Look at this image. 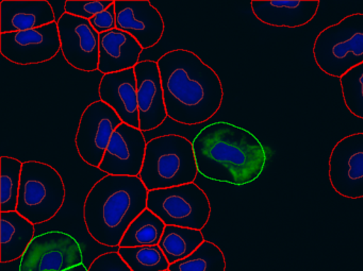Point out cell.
<instances>
[{
    "label": "cell",
    "mask_w": 363,
    "mask_h": 271,
    "mask_svg": "<svg viewBox=\"0 0 363 271\" xmlns=\"http://www.w3.org/2000/svg\"><path fill=\"white\" fill-rule=\"evenodd\" d=\"M57 23L65 61L78 71H99V33L90 21L63 13Z\"/></svg>",
    "instance_id": "7c38bea8"
},
{
    "label": "cell",
    "mask_w": 363,
    "mask_h": 271,
    "mask_svg": "<svg viewBox=\"0 0 363 271\" xmlns=\"http://www.w3.org/2000/svg\"><path fill=\"white\" fill-rule=\"evenodd\" d=\"M0 211L16 212L18 209L23 162L11 156L0 158Z\"/></svg>",
    "instance_id": "603a6c76"
},
{
    "label": "cell",
    "mask_w": 363,
    "mask_h": 271,
    "mask_svg": "<svg viewBox=\"0 0 363 271\" xmlns=\"http://www.w3.org/2000/svg\"><path fill=\"white\" fill-rule=\"evenodd\" d=\"M148 190L140 177L109 175L94 184L84 205L89 234L107 247H120L131 222L147 209Z\"/></svg>",
    "instance_id": "3957f363"
},
{
    "label": "cell",
    "mask_w": 363,
    "mask_h": 271,
    "mask_svg": "<svg viewBox=\"0 0 363 271\" xmlns=\"http://www.w3.org/2000/svg\"><path fill=\"white\" fill-rule=\"evenodd\" d=\"M113 0H67L65 12L90 21L113 5Z\"/></svg>",
    "instance_id": "4316f807"
},
{
    "label": "cell",
    "mask_w": 363,
    "mask_h": 271,
    "mask_svg": "<svg viewBox=\"0 0 363 271\" xmlns=\"http://www.w3.org/2000/svg\"><path fill=\"white\" fill-rule=\"evenodd\" d=\"M99 94L101 100L120 116L123 124L140 129L135 69L104 75L99 84Z\"/></svg>",
    "instance_id": "2e32d148"
},
{
    "label": "cell",
    "mask_w": 363,
    "mask_h": 271,
    "mask_svg": "<svg viewBox=\"0 0 363 271\" xmlns=\"http://www.w3.org/2000/svg\"><path fill=\"white\" fill-rule=\"evenodd\" d=\"M123 124L120 116L104 101L90 103L80 117L76 148L82 161L99 168L114 131Z\"/></svg>",
    "instance_id": "9c48e42d"
},
{
    "label": "cell",
    "mask_w": 363,
    "mask_h": 271,
    "mask_svg": "<svg viewBox=\"0 0 363 271\" xmlns=\"http://www.w3.org/2000/svg\"><path fill=\"white\" fill-rule=\"evenodd\" d=\"M35 233V224L18 211L0 213V262L6 264L22 258Z\"/></svg>",
    "instance_id": "ffe728a7"
},
{
    "label": "cell",
    "mask_w": 363,
    "mask_h": 271,
    "mask_svg": "<svg viewBox=\"0 0 363 271\" xmlns=\"http://www.w3.org/2000/svg\"><path fill=\"white\" fill-rule=\"evenodd\" d=\"M203 241L205 237L201 231L167 226L158 246L167 256L169 264H174L194 253Z\"/></svg>",
    "instance_id": "44dd1931"
},
{
    "label": "cell",
    "mask_w": 363,
    "mask_h": 271,
    "mask_svg": "<svg viewBox=\"0 0 363 271\" xmlns=\"http://www.w3.org/2000/svg\"><path fill=\"white\" fill-rule=\"evenodd\" d=\"M331 188L347 199L363 198V132L340 139L328 160Z\"/></svg>",
    "instance_id": "30bf717a"
},
{
    "label": "cell",
    "mask_w": 363,
    "mask_h": 271,
    "mask_svg": "<svg viewBox=\"0 0 363 271\" xmlns=\"http://www.w3.org/2000/svg\"><path fill=\"white\" fill-rule=\"evenodd\" d=\"M146 146L143 131L122 124L114 131L99 169L109 175L139 177Z\"/></svg>",
    "instance_id": "4fadbf2b"
},
{
    "label": "cell",
    "mask_w": 363,
    "mask_h": 271,
    "mask_svg": "<svg viewBox=\"0 0 363 271\" xmlns=\"http://www.w3.org/2000/svg\"><path fill=\"white\" fill-rule=\"evenodd\" d=\"M137 79L140 130L146 132L160 127L167 116L158 63L140 61L135 67Z\"/></svg>",
    "instance_id": "9a60e30c"
},
{
    "label": "cell",
    "mask_w": 363,
    "mask_h": 271,
    "mask_svg": "<svg viewBox=\"0 0 363 271\" xmlns=\"http://www.w3.org/2000/svg\"><path fill=\"white\" fill-rule=\"evenodd\" d=\"M314 61L330 77L341 78L363 63V13H354L323 29L313 44Z\"/></svg>",
    "instance_id": "5b68a950"
},
{
    "label": "cell",
    "mask_w": 363,
    "mask_h": 271,
    "mask_svg": "<svg viewBox=\"0 0 363 271\" xmlns=\"http://www.w3.org/2000/svg\"><path fill=\"white\" fill-rule=\"evenodd\" d=\"M67 271H89V269L86 268V265L82 264L79 266L74 267V268L69 269V270Z\"/></svg>",
    "instance_id": "f546056e"
},
{
    "label": "cell",
    "mask_w": 363,
    "mask_h": 271,
    "mask_svg": "<svg viewBox=\"0 0 363 271\" xmlns=\"http://www.w3.org/2000/svg\"><path fill=\"white\" fill-rule=\"evenodd\" d=\"M118 252L133 271H167L171 265L159 246L118 248Z\"/></svg>",
    "instance_id": "d4e9b609"
},
{
    "label": "cell",
    "mask_w": 363,
    "mask_h": 271,
    "mask_svg": "<svg viewBox=\"0 0 363 271\" xmlns=\"http://www.w3.org/2000/svg\"><path fill=\"white\" fill-rule=\"evenodd\" d=\"M65 200V186L60 173L39 161L23 163L18 209L33 224L52 219Z\"/></svg>",
    "instance_id": "8992f818"
},
{
    "label": "cell",
    "mask_w": 363,
    "mask_h": 271,
    "mask_svg": "<svg viewBox=\"0 0 363 271\" xmlns=\"http://www.w3.org/2000/svg\"><path fill=\"white\" fill-rule=\"evenodd\" d=\"M157 63L171 120L195 126L218 113L224 99L222 81L197 54L190 50H172Z\"/></svg>",
    "instance_id": "6da1fadb"
},
{
    "label": "cell",
    "mask_w": 363,
    "mask_h": 271,
    "mask_svg": "<svg viewBox=\"0 0 363 271\" xmlns=\"http://www.w3.org/2000/svg\"><path fill=\"white\" fill-rule=\"evenodd\" d=\"M197 173L193 144L186 137L167 134L148 142L139 175L148 192L194 183Z\"/></svg>",
    "instance_id": "277c9868"
},
{
    "label": "cell",
    "mask_w": 363,
    "mask_h": 271,
    "mask_svg": "<svg viewBox=\"0 0 363 271\" xmlns=\"http://www.w3.org/2000/svg\"><path fill=\"white\" fill-rule=\"evenodd\" d=\"M197 171L206 179L243 186L256 181L267 160V150L250 131L216 122L193 139Z\"/></svg>",
    "instance_id": "7a4b0ae2"
},
{
    "label": "cell",
    "mask_w": 363,
    "mask_h": 271,
    "mask_svg": "<svg viewBox=\"0 0 363 271\" xmlns=\"http://www.w3.org/2000/svg\"><path fill=\"white\" fill-rule=\"evenodd\" d=\"M88 269L89 271H133L118 252H108L97 256Z\"/></svg>",
    "instance_id": "83f0119b"
},
{
    "label": "cell",
    "mask_w": 363,
    "mask_h": 271,
    "mask_svg": "<svg viewBox=\"0 0 363 271\" xmlns=\"http://www.w3.org/2000/svg\"><path fill=\"white\" fill-rule=\"evenodd\" d=\"M61 50L58 23L41 28L0 35V52L18 65L41 64L54 59Z\"/></svg>",
    "instance_id": "8fae6325"
},
{
    "label": "cell",
    "mask_w": 363,
    "mask_h": 271,
    "mask_svg": "<svg viewBox=\"0 0 363 271\" xmlns=\"http://www.w3.org/2000/svg\"><path fill=\"white\" fill-rule=\"evenodd\" d=\"M345 107L354 117L363 120V63L339 78Z\"/></svg>",
    "instance_id": "484cf974"
},
{
    "label": "cell",
    "mask_w": 363,
    "mask_h": 271,
    "mask_svg": "<svg viewBox=\"0 0 363 271\" xmlns=\"http://www.w3.org/2000/svg\"><path fill=\"white\" fill-rule=\"evenodd\" d=\"M169 270L226 271V260L222 250L216 243L205 241L194 253L169 265Z\"/></svg>",
    "instance_id": "cb8c5ba5"
},
{
    "label": "cell",
    "mask_w": 363,
    "mask_h": 271,
    "mask_svg": "<svg viewBox=\"0 0 363 271\" xmlns=\"http://www.w3.org/2000/svg\"><path fill=\"white\" fill-rule=\"evenodd\" d=\"M116 28L133 35L143 50L154 47L164 33L160 12L148 0H114Z\"/></svg>",
    "instance_id": "5bb4252c"
},
{
    "label": "cell",
    "mask_w": 363,
    "mask_h": 271,
    "mask_svg": "<svg viewBox=\"0 0 363 271\" xmlns=\"http://www.w3.org/2000/svg\"><path fill=\"white\" fill-rule=\"evenodd\" d=\"M318 0H252V11L263 24L278 28H299L311 23Z\"/></svg>",
    "instance_id": "e0dca14e"
},
{
    "label": "cell",
    "mask_w": 363,
    "mask_h": 271,
    "mask_svg": "<svg viewBox=\"0 0 363 271\" xmlns=\"http://www.w3.org/2000/svg\"><path fill=\"white\" fill-rule=\"evenodd\" d=\"M82 264L80 243L67 233L52 231L33 238L21 258L20 271H67Z\"/></svg>",
    "instance_id": "ba28073f"
},
{
    "label": "cell",
    "mask_w": 363,
    "mask_h": 271,
    "mask_svg": "<svg viewBox=\"0 0 363 271\" xmlns=\"http://www.w3.org/2000/svg\"><path fill=\"white\" fill-rule=\"evenodd\" d=\"M147 209L165 226L201 231L209 221L211 205L206 192L195 183L150 190Z\"/></svg>",
    "instance_id": "52a82bcc"
},
{
    "label": "cell",
    "mask_w": 363,
    "mask_h": 271,
    "mask_svg": "<svg viewBox=\"0 0 363 271\" xmlns=\"http://www.w3.org/2000/svg\"><path fill=\"white\" fill-rule=\"evenodd\" d=\"M165 226L158 216L146 209L131 222L121 241L120 248L158 246Z\"/></svg>",
    "instance_id": "7402d4cb"
},
{
    "label": "cell",
    "mask_w": 363,
    "mask_h": 271,
    "mask_svg": "<svg viewBox=\"0 0 363 271\" xmlns=\"http://www.w3.org/2000/svg\"><path fill=\"white\" fill-rule=\"evenodd\" d=\"M143 48L125 31L116 28L99 35V71L104 75L135 69Z\"/></svg>",
    "instance_id": "d6986e66"
},
{
    "label": "cell",
    "mask_w": 363,
    "mask_h": 271,
    "mask_svg": "<svg viewBox=\"0 0 363 271\" xmlns=\"http://www.w3.org/2000/svg\"><path fill=\"white\" fill-rule=\"evenodd\" d=\"M167 271H169V270H167Z\"/></svg>",
    "instance_id": "4dcf8cb0"
},
{
    "label": "cell",
    "mask_w": 363,
    "mask_h": 271,
    "mask_svg": "<svg viewBox=\"0 0 363 271\" xmlns=\"http://www.w3.org/2000/svg\"><path fill=\"white\" fill-rule=\"evenodd\" d=\"M55 22L54 9L46 0L0 1V35L41 28Z\"/></svg>",
    "instance_id": "ac0fdd59"
},
{
    "label": "cell",
    "mask_w": 363,
    "mask_h": 271,
    "mask_svg": "<svg viewBox=\"0 0 363 271\" xmlns=\"http://www.w3.org/2000/svg\"><path fill=\"white\" fill-rule=\"evenodd\" d=\"M91 25L93 28L96 30L97 33L101 35V33H108V31L113 30L116 28V6H111L108 8L105 11L101 12L97 14L94 18L90 20Z\"/></svg>",
    "instance_id": "f1b7e54d"
}]
</instances>
